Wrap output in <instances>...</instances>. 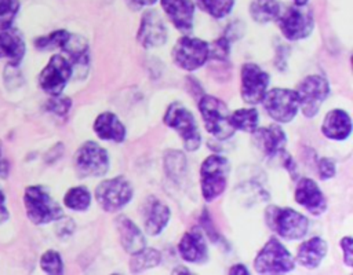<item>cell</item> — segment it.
<instances>
[{
    "label": "cell",
    "mask_w": 353,
    "mask_h": 275,
    "mask_svg": "<svg viewBox=\"0 0 353 275\" xmlns=\"http://www.w3.org/2000/svg\"><path fill=\"white\" fill-rule=\"evenodd\" d=\"M307 1H309V0H294V3L298 4V6H306Z\"/></svg>",
    "instance_id": "cell-43"
},
{
    "label": "cell",
    "mask_w": 353,
    "mask_h": 275,
    "mask_svg": "<svg viewBox=\"0 0 353 275\" xmlns=\"http://www.w3.org/2000/svg\"><path fill=\"white\" fill-rule=\"evenodd\" d=\"M327 254V242L320 236H313L303 241L296 252V261L299 265L313 270L320 265Z\"/></svg>",
    "instance_id": "cell-25"
},
{
    "label": "cell",
    "mask_w": 353,
    "mask_h": 275,
    "mask_svg": "<svg viewBox=\"0 0 353 275\" xmlns=\"http://www.w3.org/2000/svg\"><path fill=\"white\" fill-rule=\"evenodd\" d=\"M230 165L229 161L219 154L207 157L200 166L201 195L207 202L216 199L228 186Z\"/></svg>",
    "instance_id": "cell-4"
},
{
    "label": "cell",
    "mask_w": 353,
    "mask_h": 275,
    "mask_svg": "<svg viewBox=\"0 0 353 275\" xmlns=\"http://www.w3.org/2000/svg\"><path fill=\"white\" fill-rule=\"evenodd\" d=\"M277 21L281 34L291 41L306 38L314 28L313 12L306 6H290L283 14H279Z\"/></svg>",
    "instance_id": "cell-11"
},
{
    "label": "cell",
    "mask_w": 353,
    "mask_h": 275,
    "mask_svg": "<svg viewBox=\"0 0 353 275\" xmlns=\"http://www.w3.org/2000/svg\"><path fill=\"white\" fill-rule=\"evenodd\" d=\"M172 25L183 34L192 33L194 4L192 0H160Z\"/></svg>",
    "instance_id": "cell-19"
},
{
    "label": "cell",
    "mask_w": 353,
    "mask_h": 275,
    "mask_svg": "<svg viewBox=\"0 0 353 275\" xmlns=\"http://www.w3.org/2000/svg\"><path fill=\"white\" fill-rule=\"evenodd\" d=\"M269 85V74L256 63L241 66V98L248 104L262 102Z\"/></svg>",
    "instance_id": "cell-14"
},
{
    "label": "cell",
    "mask_w": 353,
    "mask_h": 275,
    "mask_svg": "<svg viewBox=\"0 0 353 275\" xmlns=\"http://www.w3.org/2000/svg\"><path fill=\"white\" fill-rule=\"evenodd\" d=\"M23 204L28 219L34 224H48L63 216L62 208L41 186H29L25 188Z\"/></svg>",
    "instance_id": "cell-5"
},
{
    "label": "cell",
    "mask_w": 353,
    "mask_h": 275,
    "mask_svg": "<svg viewBox=\"0 0 353 275\" xmlns=\"http://www.w3.org/2000/svg\"><path fill=\"white\" fill-rule=\"evenodd\" d=\"M280 4L276 0H254L250 4V15L258 23H268L277 19Z\"/></svg>",
    "instance_id": "cell-27"
},
{
    "label": "cell",
    "mask_w": 353,
    "mask_h": 275,
    "mask_svg": "<svg viewBox=\"0 0 353 275\" xmlns=\"http://www.w3.org/2000/svg\"><path fill=\"white\" fill-rule=\"evenodd\" d=\"M199 110L207 132L214 138L228 140L234 135L236 129L230 124V111L219 98L203 95L199 100Z\"/></svg>",
    "instance_id": "cell-2"
},
{
    "label": "cell",
    "mask_w": 353,
    "mask_h": 275,
    "mask_svg": "<svg viewBox=\"0 0 353 275\" xmlns=\"http://www.w3.org/2000/svg\"><path fill=\"white\" fill-rule=\"evenodd\" d=\"M174 272H175V274H179V272H182V274H190V271H189L188 268H183V267H178V268H175V270H174Z\"/></svg>",
    "instance_id": "cell-42"
},
{
    "label": "cell",
    "mask_w": 353,
    "mask_h": 275,
    "mask_svg": "<svg viewBox=\"0 0 353 275\" xmlns=\"http://www.w3.org/2000/svg\"><path fill=\"white\" fill-rule=\"evenodd\" d=\"M294 267L292 254L277 238H270L254 258V268L258 274H287Z\"/></svg>",
    "instance_id": "cell-6"
},
{
    "label": "cell",
    "mask_w": 353,
    "mask_h": 275,
    "mask_svg": "<svg viewBox=\"0 0 353 275\" xmlns=\"http://www.w3.org/2000/svg\"><path fill=\"white\" fill-rule=\"evenodd\" d=\"M252 133L256 147L266 157H274L284 151V147L287 144V136L277 124H272L259 129L256 128Z\"/></svg>",
    "instance_id": "cell-20"
},
{
    "label": "cell",
    "mask_w": 353,
    "mask_h": 275,
    "mask_svg": "<svg viewBox=\"0 0 353 275\" xmlns=\"http://www.w3.org/2000/svg\"><path fill=\"white\" fill-rule=\"evenodd\" d=\"M229 274H234V275H247L248 270L245 265L243 264H234L233 267L229 268Z\"/></svg>",
    "instance_id": "cell-40"
},
{
    "label": "cell",
    "mask_w": 353,
    "mask_h": 275,
    "mask_svg": "<svg viewBox=\"0 0 353 275\" xmlns=\"http://www.w3.org/2000/svg\"><path fill=\"white\" fill-rule=\"evenodd\" d=\"M143 228L148 235H159L168 224L170 208L156 197H149L143 204Z\"/></svg>",
    "instance_id": "cell-18"
},
{
    "label": "cell",
    "mask_w": 353,
    "mask_h": 275,
    "mask_svg": "<svg viewBox=\"0 0 353 275\" xmlns=\"http://www.w3.org/2000/svg\"><path fill=\"white\" fill-rule=\"evenodd\" d=\"M8 216H10V213H8L7 208H6V195H4V192L0 190V224L4 223V221H7Z\"/></svg>",
    "instance_id": "cell-39"
},
{
    "label": "cell",
    "mask_w": 353,
    "mask_h": 275,
    "mask_svg": "<svg viewBox=\"0 0 353 275\" xmlns=\"http://www.w3.org/2000/svg\"><path fill=\"white\" fill-rule=\"evenodd\" d=\"M261 103L269 117L281 124L291 122L299 111V98L294 89L273 88L266 91Z\"/></svg>",
    "instance_id": "cell-9"
},
{
    "label": "cell",
    "mask_w": 353,
    "mask_h": 275,
    "mask_svg": "<svg viewBox=\"0 0 353 275\" xmlns=\"http://www.w3.org/2000/svg\"><path fill=\"white\" fill-rule=\"evenodd\" d=\"M199 7L214 18H225L233 8L234 0H196Z\"/></svg>",
    "instance_id": "cell-31"
},
{
    "label": "cell",
    "mask_w": 353,
    "mask_h": 275,
    "mask_svg": "<svg viewBox=\"0 0 353 275\" xmlns=\"http://www.w3.org/2000/svg\"><path fill=\"white\" fill-rule=\"evenodd\" d=\"M210 44L201 38L182 36L172 47L171 56L174 63L186 70L193 72L208 60Z\"/></svg>",
    "instance_id": "cell-10"
},
{
    "label": "cell",
    "mask_w": 353,
    "mask_h": 275,
    "mask_svg": "<svg viewBox=\"0 0 353 275\" xmlns=\"http://www.w3.org/2000/svg\"><path fill=\"white\" fill-rule=\"evenodd\" d=\"M296 94L299 98V110L306 118H313L330 95V84L324 77L312 74L299 82Z\"/></svg>",
    "instance_id": "cell-12"
},
{
    "label": "cell",
    "mask_w": 353,
    "mask_h": 275,
    "mask_svg": "<svg viewBox=\"0 0 353 275\" xmlns=\"http://www.w3.org/2000/svg\"><path fill=\"white\" fill-rule=\"evenodd\" d=\"M63 204L66 208L77 212L85 210L91 205V194L88 188L83 186L72 187L63 197Z\"/></svg>",
    "instance_id": "cell-29"
},
{
    "label": "cell",
    "mask_w": 353,
    "mask_h": 275,
    "mask_svg": "<svg viewBox=\"0 0 353 275\" xmlns=\"http://www.w3.org/2000/svg\"><path fill=\"white\" fill-rule=\"evenodd\" d=\"M4 173H7V162L1 158V153H0V175L6 176Z\"/></svg>",
    "instance_id": "cell-41"
},
{
    "label": "cell",
    "mask_w": 353,
    "mask_h": 275,
    "mask_svg": "<svg viewBox=\"0 0 353 275\" xmlns=\"http://www.w3.org/2000/svg\"><path fill=\"white\" fill-rule=\"evenodd\" d=\"M137 40L145 48L160 47L165 43L167 28L157 11L146 10L143 12L137 33Z\"/></svg>",
    "instance_id": "cell-15"
},
{
    "label": "cell",
    "mask_w": 353,
    "mask_h": 275,
    "mask_svg": "<svg viewBox=\"0 0 353 275\" xmlns=\"http://www.w3.org/2000/svg\"><path fill=\"white\" fill-rule=\"evenodd\" d=\"M72 100L68 96H61V95H52L50 100L47 102V110L57 114V116H65L70 110Z\"/></svg>",
    "instance_id": "cell-35"
},
{
    "label": "cell",
    "mask_w": 353,
    "mask_h": 275,
    "mask_svg": "<svg viewBox=\"0 0 353 275\" xmlns=\"http://www.w3.org/2000/svg\"><path fill=\"white\" fill-rule=\"evenodd\" d=\"M352 132L350 116L342 109L328 111L321 124V133L331 140H345Z\"/></svg>",
    "instance_id": "cell-22"
},
{
    "label": "cell",
    "mask_w": 353,
    "mask_h": 275,
    "mask_svg": "<svg viewBox=\"0 0 353 275\" xmlns=\"http://www.w3.org/2000/svg\"><path fill=\"white\" fill-rule=\"evenodd\" d=\"M114 226L120 239V245L127 253L132 254L146 246L143 232L127 216H117L114 220Z\"/></svg>",
    "instance_id": "cell-21"
},
{
    "label": "cell",
    "mask_w": 353,
    "mask_h": 275,
    "mask_svg": "<svg viewBox=\"0 0 353 275\" xmlns=\"http://www.w3.org/2000/svg\"><path fill=\"white\" fill-rule=\"evenodd\" d=\"M74 169L79 177H99L109 170L108 151L98 143L88 140L74 154Z\"/></svg>",
    "instance_id": "cell-8"
},
{
    "label": "cell",
    "mask_w": 353,
    "mask_h": 275,
    "mask_svg": "<svg viewBox=\"0 0 353 275\" xmlns=\"http://www.w3.org/2000/svg\"><path fill=\"white\" fill-rule=\"evenodd\" d=\"M161 254L157 249L152 248H142L141 250L132 253L130 258V271L132 274H139L142 271L154 268L160 264Z\"/></svg>",
    "instance_id": "cell-26"
},
{
    "label": "cell",
    "mask_w": 353,
    "mask_h": 275,
    "mask_svg": "<svg viewBox=\"0 0 353 275\" xmlns=\"http://www.w3.org/2000/svg\"><path fill=\"white\" fill-rule=\"evenodd\" d=\"M294 197L296 204L303 206L309 213L314 216L323 214L327 209V201L323 191L310 177L299 179L295 187Z\"/></svg>",
    "instance_id": "cell-16"
},
{
    "label": "cell",
    "mask_w": 353,
    "mask_h": 275,
    "mask_svg": "<svg viewBox=\"0 0 353 275\" xmlns=\"http://www.w3.org/2000/svg\"><path fill=\"white\" fill-rule=\"evenodd\" d=\"M18 0H0V30L10 29L18 14Z\"/></svg>",
    "instance_id": "cell-33"
},
{
    "label": "cell",
    "mask_w": 353,
    "mask_h": 275,
    "mask_svg": "<svg viewBox=\"0 0 353 275\" xmlns=\"http://www.w3.org/2000/svg\"><path fill=\"white\" fill-rule=\"evenodd\" d=\"M342 250H343V261L347 267L353 265V248H352V238L350 236H345L341 239L339 242Z\"/></svg>",
    "instance_id": "cell-37"
},
{
    "label": "cell",
    "mask_w": 353,
    "mask_h": 275,
    "mask_svg": "<svg viewBox=\"0 0 353 275\" xmlns=\"http://www.w3.org/2000/svg\"><path fill=\"white\" fill-rule=\"evenodd\" d=\"M127 1V4L130 6V8H132V10H141V8H143V7H150V6H153L157 0H125Z\"/></svg>",
    "instance_id": "cell-38"
},
{
    "label": "cell",
    "mask_w": 353,
    "mask_h": 275,
    "mask_svg": "<svg viewBox=\"0 0 353 275\" xmlns=\"http://www.w3.org/2000/svg\"><path fill=\"white\" fill-rule=\"evenodd\" d=\"M163 121L181 136L186 151H196L200 147L201 135L196 118L181 102H172L168 104Z\"/></svg>",
    "instance_id": "cell-3"
},
{
    "label": "cell",
    "mask_w": 353,
    "mask_h": 275,
    "mask_svg": "<svg viewBox=\"0 0 353 275\" xmlns=\"http://www.w3.org/2000/svg\"><path fill=\"white\" fill-rule=\"evenodd\" d=\"M229 51H230V43L226 37H219L215 40L212 44H210V54L208 59H215L218 62H223L229 58Z\"/></svg>",
    "instance_id": "cell-34"
},
{
    "label": "cell",
    "mask_w": 353,
    "mask_h": 275,
    "mask_svg": "<svg viewBox=\"0 0 353 275\" xmlns=\"http://www.w3.org/2000/svg\"><path fill=\"white\" fill-rule=\"evenodd\" d=\"M134 195L131 183L124 176L106 179L95 188V199L105 212H117L124 208Z\"/></svg>",
    "instance_id": "cell-7"
},
{
    "label": "cell",
    "mask_w": 353,
    "mask_h": 275,
    "mask_svg": "<svg viewBox=\"0 0 353 275\" xmlns=\"http://www.w3.org/2000/svg\"><path fill=\"white\" fill-rule=\"evenodd\" d=\"M40 267L44 272L59 275L63 272L62 257L57 250H47L40 257Z\"/></svg>",
    "instance_id": "cell-32"
},
{
    "label": "cell",
    "mask_w": 353,
    "mask_h": 275,
    "mask_svg": "<svg viewBox=\"0 0 353 275\" xmlns=\"http://www.w3.org/2000/svg\"><path fill=\"white\" fill-rule=\"evenodd\" d=\"M259 114L256 109H237L230 114V124L234 129L252 133L258 128Z\"/></svg>",
    "instance_id": "cell-28"
},
{
    "label": "cell",
    "mask_w": 353,
    "mask_h": 275,
    "mask_svg": "<svg viewBox=\"0 0 353 275\" xmlns=\"http://www.w3.org/2000/svg\"><path fill=\"white\" fill-rule=\"evenodd\" d=\"M268 227L287 241H296L306 235L309 220L292 208L269 206L265 212Z\"/></svg>",
    "instance_id": "cell-1"
},
{
    "label": "cell",
    "mask_w": 353,
    "mask_h": 275,
    "mask_svg": "<svg viewBox=\"0 0 353 275\" xmlns=\"http://www.w3.org/2000/svg\"><path fill=\"white\" fill-rule=\"evenodd\" d=\"M92 128L95 135L102 140L121 143L125 139V126L114 113H101L95 118Z\"/></svg>",
    "instance_id": "cell-23"
},
{
    "label": "cell",
    "mask_w": 353,
    "mask_h": 275,
    "mask_svg": "<svg viewBox=\"0 0 353 275\" xmlns=\"http://www.w3.org/2000/svg\"><path fill=\"white\" fill-rule=\"evenodd\" d=\"M73 74V67L66 56L55 54L39 74V84L48 95H61Z\"/></svg>",
    "instance_id": "cell-13"
},
{
    "label": "cell",
    "mask_w": 353,
    "mask_h": 275,
    "mask_svg": "<svg viewBox=\"0 0 353 275\" xmlns=\"http://www.w3.org/2000/svg\"><path fill=\"white\" fill-rule=\"evenodd\" d=\"M178 252L182 260L188 263L201 264L208 258V249L201 228L193 227L188 230L178 243Z\"/></svg>",
    "instance_id": "cell-17"
},
{
    "label": "cell",
    "mask_w": 353,
    "mask_h": 275,
    "mask_svg": "<svg viewBox=\"0 0 353 275\" xmlns=\"http://www.w3.org/2000/svg\"><path fill=\"white\" fill-rule=\"evenodd\" d=\"M317 173L321 180H328L335 175V162L328 157H323L317 161Z\"/></svg>",
    "instance_id": "cell-36"
},
{
    "label": "cell",
    "mask_w": 353,
    "mask_h": 275,
    "mask_svg": "<svg viewBox=\"0 0 353 275\" xmlns=\"http://www.w3.org/2000/svg\"><path fill=\"white\" fill-rule=\"evenodd\" d=\"M25 55V41L15 29L0 30V59H7L11 66H17Z\"/></svg>",
    "instance_id": "cell-24"
},
{
    "label": "cell",
    "mask_w": 353,
    "mask_h": 275,
    "mask_svg": "<svg viewBox=\"0 0 353 275\" xmlns=\"http://www.w3.org/2000/svg\"><path fill=\"white\" fill-rule=\"evenodd\" d=\"M70 37V33L65 29H59V30H54L50 34L41 36L39 38L34 40V45L36 48L41 50V51H48V50H55V48H63V45L68 43Z\"/></svg>",
    "instance_id": "cell-30"
}]
</instances>
